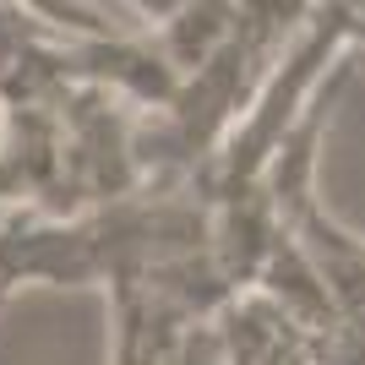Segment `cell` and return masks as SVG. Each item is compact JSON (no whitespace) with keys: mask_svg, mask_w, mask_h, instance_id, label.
Returning a JSON list of instances; mask_svg holds the SVG:
<instances>
[{"mask_svg":"<svg viewBox=\"0 0 365 365\" xmlns=\"http://www.w3.org/2000/svg\"><path fill=\"white\" fill-rule=\"evenodd\" d=\"M131 6H137V11H142V16H148L153 28H164L169 16H180V11H185V6H191V0H131Z\"/></svg>","mask_w":365,"mask_h":365,"instance_id":"6da1fadb","label":"cell"}]
</instances>
